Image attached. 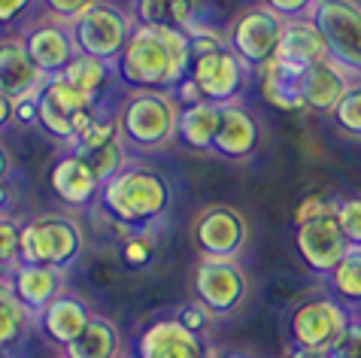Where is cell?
<instances>
[{"label": "cell", "mask_w": 361, "mask_h": 358, "mask_svg": "<svg viewBox=\"0 0 361 358\" xmlns=\"http://www.w3.org/2000/svg\"><path fill=\"white\" fill-rule=\"evenodd\" d=\"M192 39L183 27L137 25L113 67L134 92H173L192 73Z\"/></svg>", "instance_id": "obj_1"}, {"label": "cell", "mask_w": 361, "mask_h": 358, "mask_svg": "<svg viewBox=\"0 0 361 358\" xmlns=\"http://www.w3.org/2000/svg\"><path fill=\"white\" fill-rule=\"evenodd\" d=\"M97 204L122 234H155L173 206V185L155 167L128 164L100 188Z\"/></svg>", "instance_id": "obj_2"}, {"label": "cell", "mask_w": 361, "mask_h": 358, "mask_svg": "<svg viewBox=\"0 0 361 358\" xmlns=\"http://www.w3.org/2000/svg\"><path fill=\"white\" fill-rule=\"evenodd\" d=\"M183 106L170 92H131L118 106V134L134 152H155L176 140Z\"/></svg>", "instance_id": "obj_3"}, {"label": "cell", "mask_w": 361, "mask_h": 358, "mask_svg": "<svg viewBox=\"0 0 361 358\" xmlns=\"http://www.w3.org/2000/svg\"><path fill=\"white\" fill-rule=\"evenodd\" d=\"M85 249V237L70 216H37L22 222V252L18 264H46L70 271Z\"/></svg>", "instance_id": "obj_4"}, {"label": "cell", "mask_w": 361, "mask_h": 358, "mask_svg": "<svg viewBox=\"0 0 361 358\" xmlns=\"http://www.w3.org/2000/svg\"><path fill=\"white\" fill-rule=\"evenodd\" d=\"M67 27L79 55H92V58H100V61L116 64V58L122 55V49L134 34L137 18L131 13H125L122 6L109 4V0H97L92 9H85Z\"/></svg>", "instance_id": "obj_5"}, {"label": "cell", "mask_w": 361, "mask_h": 358, "mask_svg": "<svg viewBox=\"0 0 361 358\" xmlns=\"http://www.w3.org/2000/svg\"><path fill=\"white\" fill-rule=\"evenodd\" d=\"M310 18L328 43V58L361 79V0H316Z\"/></svg>", "instance_id": "obj_6"}, {"label": "cell", "mask_w": 361, "mask_h": 358, "mask_svg": "<svg viewBox=\"0 0 361 358\" xmlns=\"http://www.w3.org/2000/svg\"><path fill=\"white\" fill-rule=\"evenodd\" d=\"M286 18L276 16L270 6H249L243 9L228 31V46L249 70H264L279 52Z\"/></svg>", "instance_id": "obj_7"}, {"label": "cell", "mask_w": 361, "mask_h": 358, "mask_svg": "<svg viewBox=\"0 0 361 358\" xmlns=\"http://www.w3.org/2000/svg\"><path fill=\"white\" fill-rule=\"evenodd\" d=\"M353 325V316L337 297H307L288 313V340L292 346H307V350L331 352L346 328Z\"/></svg>", "instance_id": "obj_8"}, {"label": "cell", "mask_w": 361, "mask_h": 358, "mask_svg": "<svg viewBox=\"0 0 361 358\" xmlns=\"http://www.w3.org/2000/svg\"><path fill=\"white\" fill-rule=\"evenodd\" d=\"M195 297L207 304L216 316H231L240 310V304L249 295L246 271L237 258H207L200 255V264L195 267Z\"/></svg>", "instance_id": "obj_9"}, {"label": "cell", "mask_w": 361, "mask_h": 358, "mask_svg": "<svg viewBox=\"0 0 361 358\" xmlns=\"http://www.w3.org/2000/svg\"><path fill=\"white\" fill-rule=\"evenodd\" d=\"M192 237L197 252L207 258H240L249 240V222L237 206L213 204L197 213Z\"/></svg>", "instance_id": "obj_10"}, {"label": "cell", "mask_w": 361, "mask_h": 358, "mask_svg": "<svg viewBox=\"0 0 361 358\" xmlns=\"http://www.w3.org/2000/svg\"><path fill=\"white\" fill-rule=\"evenodd\" d=\"M200 85V92L209 104L225 106V104H237L240 92L246 88V76L249 67L234 55V49H216V52L197 55L192 58V73H188Z\"/></svg>", "instance_id": "obj_11"}, {"label": "cell", "mask_w": 361, "mask_h": 358, "mask_svg": "<svg viewBox=\"0 0 361 358\" xmlns=\"http://www.w3.org/2000/svg\"><path fill=\"white\" fill-rule=\"evenodd\" d=\"M18 37H22V43L27 49V55H31V61L37 64V70L46 79L61 76L67 70V64L79 55L73 37H70V27L52 16L27 22Z\"/></svg>", "instance_id": "obj_12"}, {"label": "cell", "mask_w": 361, "mask_h": 358, "mask_svg": "<svg viewBox=\"0 0 361 358\" xmlns=\"http://www.w3.org/2000/svg\"><path fill=\"white\" fill-rule=\"evenodd\" d=\"M88 104H97V101L76 92L64 76L46 79L39 85V128L49 137H55L58 143L70 146V140H73V116Z\"/></svg>", "instance_id": "obj_13"}, {"label": "cell", "mask_w": 361, "mask_h": 358, "mask_svg": "<svg viewBox=\"0 0 361 358\" xmlns=\"http://www.w3.org/2000/svg\"><path fill=\"white\" fill-rule=\"evenodd\" d=\"M295 246H298V255L304 258V264L319 276H328L340 264V258L349 252V240H346V234L340 231L334 216L298 225Z\"/></svg>", "instance_id": "obj_14"}, {"label": "cell", "mask_w": 361, "mask_h": 358, "mask_svg": "<svg viewBox=\"0 0 361 358\" xmlns=\"http://www.w3.org/2000/svg\"><path fill=\"white\" fill-rule=\"evenodd\" d=\"M137 358H213L207 350L204 337L188 331V328L170 316V319H158L140 334Z\"/></svg>", "instance_id": "obj_15"}, {"label": "cell", "mask_w": 361, "mask_h": 358, "mask_svg": "<svg viewBox=\"0 0 361 358\" xmlns=\"http://www.w3.org/2000/svg\"><path fill=\"white\" fill-rule=\"evenodd\" d=\"M49 185H52L58 201L67 206H76V210L92 206L100 197V188H104L94 167L79 152H73V149H67L61 158H55L52 171H49Z\"/></svg>", "instance_id": "obj_16"}, {"label": "cell", "mask_w": 361, "mask_h": 358, "mask_svg": "<svg viewBox=\"0 0 361 358\" xmlns=\"http://www.w3.org/2000/svg\"><path fill=\"white\" fill-rule=\"evenodd\" d=\"M262 143V125L252 116V109H246L243 104H225L219 113V131H216V143L213 152L231 161L249 158Z\"/></svg>", "instance_id": "obj_17"}, {"label": "cell", "mask_w": 361, "mask_h": 358, "mask_svg": "<svg viewBox=\"0 0 361 358\" xmlns=\"http://www.w3.org/2000/svg\"><path fill=\"white\" fill-rule=\"evenodd\" d=\"M94 316L97 313H92V307H88L85 297H79L73 292H64L61 297H55V301L39 313L37 328L43 331V337L49 343L67 350V346L85 331Z\"/></svg>", "instance_id": "obj_18"}, {"label": "cell", "mask_w": 361, "mask_h": 358, "mask_svg": "<svg viewBox=\"0 0 361 358\" xmlns=\"http://www.w3.org/2000/svg\"><path fill=\"white\" fill-rule=\"evenodd\" d=\"M9 280H13L18 301L27 307V313H31L34 319H39V313H43L55 297H61L67 292L64 271L46 267V264H13Z\"/></svg>", "instance_id": "obj_19"}, {"label": "cell", "mask_w": 361, "mask_h": 358, "mask_svg": "<svg viewBox=\"0 0 361 358\" xmlns=\"http://www.w3.org/2000/svg\"><path fill=\"white\" fill-rule=\"evenodd\" d=\"M353 82L355 79L349 76L343 67L334 64L331 58H325V61L307 67V70L300 73V94H304L307 109L331 116L337 109V104L343 101V94L349 92Z\"/></svg>", "instance_id": "obj_20"}, {"label": "cell", "mask_w": 361, "mask_h": 358, "mask_svg": "<svg viewBox=\"0 0 361 358\" xmlns=\"http://www.w3.org/2000/svg\"><path fill=\"white\" fill-rule=\"evenodd\" d=\"M276 58L298 67V70H307V67L325 61L328 43H325V37L316 27L313 18H292V22H286Z\"/></svg>", "instance_id": "obj_21"}, {"label": "cell", "mask_w": 361, "mask_h": 358, "mask_svg": "<svg viewBox=\"0 0 361 358\" xmlns=\"http://www.w3.org/2000/svg\"><path fill=\"white\" fill-rule=\"evenodd\" d=\"M0 82L9 97H22L37 92L46 82V76L37 70L31 61L22 37H4L0 39Z\"/></svg>", "instance_id": "obj_22"}, {"label": "cell", "mask_w": 361, "mask_h": 358, "mask_svg": "<svg viewBox=\"0 0 361 358\" xmlns=\"http://www.w3.org/2000/svg\"><path fill=\"white\" fill-rule=\"evenodd\" d=\"M300 73L298 67L279 61L274 58L264 70H258L262 76V94L270 106L276 109H286V113H298V109H307L304 104V94H300Z\"/></svg>", "instance_id": "obj_23"}, {"label": "cell", "mask_w": 361, "mask_h": 358, "mask_svg": "<svg viewBox=\"0 0 361 358\" xmlns=\"http://www.w3.org/2000/svg\"><path fill=\"white\" fill-rule=\"evenodd\" d=\"M122 355L118 325L106 316H94L88 328L64 350V358H116Z\"/></svg>", "instance_id": "obj_24"}, {"label": "cell", "mask_w": 361, "mask_h": 358, "mask_svg": "<svg viewBox=\"0 0 361 358\" xmlns=\"http://www.w3.org/2000/svg\"><path fill=\"white\" fill-rule=\"evenodd\" d=\"M219 113H222V106H216L209 101L183 106L176 140L188 149H195V152H209L216 143V131H219Z\"/></svg>", "instance_id": "obj_25"}, {"label": "cell", "mask_w": 361, "mask_h": 358, "mask_svg": "<svg viewBox=\"0 0 361 358\" xmlns=\"http://www.w3.org/2000/svg\"><path fill=\"white\" fill-rule=\"evenodd\" d=\"M137 25H173L188 34L197 22L195 0H134Z\"/></svg>", "instance_id": "obj_26"}, {"label": "cell", "mask_w": 361, "mask_h": 358, "mask_svg": "<svg viewBox=\"0 0 361 358\" xmlns=\"http://www.w3.org/2000/svg\"><path fill=\"white\" fill-rule=\"evenodd\" d=\"M31 322H37V319L27 313V307L18 301L13 280L0 276V350L22 340L25 331L31 328Z\"/></svg>", "instance_id": "obj_27"}, {"label": "cell", "mask_w": 361, "mask_h": 358, "mask_svg": "<svg viewBox=\"0 0 361 358\" xmlns=\"http://www.w3.org/2000/svg\"><path fill=\"white\" fill-rule=\"evenodd\" d=\"M116 67L109 61H100V58H92V55H76L73 61L67 64V70L61 73L70 85L76 88V92H82L88 97H94L104 92V85L109 82V76H113Z\"/></svg>", "instance_id": "obj_28"}, {"label": "cell", "mask_w": 361, "mask_h": 358, "mask_svg": "<svg viewBox=\"0 0 361 358\" xmlns=\"http://www.w3.org/2000/svg\"><path fill=\"white\" fill-rule=\"evenodd\" d=\"M328 285L337 301L361 304V246H349L340 264L328 273Z\"/></svg>", "instance_id": "obj_29"}, {"label": "cell", "mask_w": 361, "mask_h": 358, "mask_svg": "<svg viewBox=\"0 0 361 358\" xmlns=\"http://www.w3.org/2000/svg\"><path fill=\"white\" fill-rule=\"evenodd\" d=\"M82 158L94 167L97 179L106 185L109 179L118 176L128 164H131V149H128V146H125V140L118 137V140L106 143V146H100V149H94V152H88V155H82Z\"/></svg>", "instance_id": "obj_30"}, {"label": "cell", "mask_w": 361, "mask_h": 358, "mask_svg": "<svg viewBox=\"0 0 361 358\" xmlns=\"http://www.w3.org/2000/svg\"><path fill=\"white\" fill-rule=\"evenodd\" d=\"M118 137H122V134H118V118L109 116V113H100L92 122V128H88V131L79 137V140L70 149L79 152V155H88V152H94V149H100V146L118 140Z\"/></svg>", "instance_id": "obj_31"}, {"label": "cell", "mask_w": 361, "mask_h": 358, "mask_svg": "<svg viewBox=\"0 0 361 358\" xmlns=\"http://www.w3.org/2000/svg\"><path fill=\"white\" fill-rule=\"evenodd\" d=\"M118 255H122V261L131 267V271H143V267H149L155 258V234H146V231L122 234Z\"/></svg>", "instance_id": "obj_32"}, {"label": "cell", "mask_w": 361, "mask_h": 358, "mask_svg": "<svg viewBox=\"0 0 361 358\" xmlns=\"http://www.w3.org/2000/svg\"><path fill=\"white\" fill-rule=\"evenodd\" d=\"M331 118H334V125L340 131L361 137V79H355L349 85V92L343 94V101L337 104L334 113H331Z\"/></svg>", "instance_id": "obj_33"}, {"label": "cell", "mask_w": 361, "mask_h": 358, "mask_svg": "<svg viewBox=\"0 0 361 358\" xmlns=\"http://www.w3.org/2000/svg\"><path fill=\"white\" fill-rule=\"evenodd\" d=\"M18 252H22V222L13 216H0V264H18Z\"/></svg>", "instance_id": "obj_34"}, {"label": "cell", "mask_w": 361, "mask_h": 358, "mask_svg": "<svg viewBox=\"0 0 361 358\" xmlns=\"http://www.w3.org/2000/svg\"><path fill=\"white\" fill-rule=\"evenodd\" d=\"M337 225L340 231L346 234L349 246H361V197H346V201H337Z\"/></svg>", "instance_id": "obj_35"}, {"label": "cell", "mask_w": 361, "mask_h": 358, "mask_svg": "<svg viewBox=\"0 0 361 358\" xmlns=\"http://www.w3.org/2000/svg\"><path fill=\"white\" fill-rule=\"evenodd\" d=\"M176 319L183 322V325L188 328V331H195V334H200V337H204V334L209 331V328H213L216 313L209 310L207 304H200L197 297H195V301H188V304H183V307H179Z\"/></svg>", "instance_id": "obj_36"}, {"label": "cell", "mask_w": 361, "mask_h": 358, "mask_svg": "<svg viewBox=\"0 0 361 358\" xmlns=\"http://www.w3.org/2000/svg\"><path fill=\"white\" fill-rule=\"evenodd\" d=\"M334 213H337V201H328L325 195H307L295 210V225L316 222V218H325V216H334Z\"/></svg>", "instance_id": "obj_37"}, {"label": "cell", "mask_w": 361, "mask_h": 358, "mask_svg": "<svg viewBox=\"0 0 361 358\" xmlns=\"http://www.w3.org/2000/svg\"><path fill=\"white\" fill-rule=\"evenodd\" d=\"M43 4V9L52 18H58V22H64V25H70L73 18H79L85 13V9H92L97 0H39Z\"/></svg>", "instance_id": "obj_38"}, {"label": "cell", "mask_w": 361, "mask_h": 358, "mask_svg": "<svg viewBox=\"0 0 361 358\" xmlns=\"http://www.w3.org/2000/svg\"><path fill=\"white\" fill-rule=\"evenodd\" d=\"M328 358H361V319H353L346 334L331 346Z\"/></svg>", "instance_id": "obj_39"}, {"label": "cell", "mask_w": 361, "mask_h": 358, "mask_svg": "<svg viewBox=\"0 0 361 358\" xmlns=\"http://www.w3.org/2000/svg\"><path fill=\"white\" fill-rule=\"evenodd\" d=\"M16 125H22V128L39 125V88L31 94L16 97Z\"/></svg>", "instance_id": "obj_40"}, {"label": "cell", "mask_w": 361, "mask_h": 358, "mask_svg": "<svg viewBox=\"0 0 361 358\" xmlns=\"http://www.w3.org/2000/svg\"><path fill=\"white\" fill-rule=\"evenodd\" d=\"M264 6H270L276 16H283L286 22H292V18H310L316 0H264Z\"/></svg>", "instance_id": "obj_41"}, {"label": "cell", "mask_w": 361, "mask_h": 358, "mask_svg": "<svg viewBox=\"0 0 361 358\" xmlns=\"http://www.w3.org/2000/svg\"><path fill=\"white\" fill-rule=\"evenodd\" d=\"M37 0H0V27H9L31 13Z\"/></svg>", "instance_id": "obj_42"}, {"label": "cell", "mask_w": 361, "mask_h": 358, "mask_svg": "<svg viewBox=\"0 0 361 358\" xmlns=\"http://www.w3.org/2000/svg\"><path fill=\"white\" fill-rule=\"evenodd\" d=\"M170 94L176 97V104H179V106H195V104H204V101H207L204 92H200V85L195 82L192 76H185L183 82H179V85H176Z\"/></svg>", "instance_id": "obj_43"}, {"label": "cell", "mask_w": 361, "mask_h": 358, "mask_svg": "<svg viewBox=\"0 0 361 358\" xmlns=\"http://www.w3.org/2000/svg\"><path fill=\"white\" fill-rule=\"evenodd\" d=\"M9 125H16V97L0 94V134H4Z\"/></svg>", "instance_id": "obj_44"}, {"label": "cell", "mask_w": 361, "mask_h": 358, "mask_svg": "<svg viewBox=\"0 0 361 358\" xmlns=\"http://www.w3.org/2000/svg\"><path fill=\"white\" fill-rule=\"evenodd\" d=\"M9 173H13V158H9L6 146L0 143V185H6V183H9Z\"/></svg>", "instance_id": "obj_45"}, {"label": "cell", "mask_w": 361, "mask_h": 358, "mask_svg": "<svg viewBox=\"0 0 361 358\" xmlns=\"http://www.w3.org/2000/svg\"><path fill=\"white\" fill-rule=\"evenodd\" d=\"M286 358H328V352H322V350H307V346H292Z\"/></svg>", "instance_id": "obj_46"}, {"label": "cell", "mask_w": 361, "mask_h": 358, "mask_svg": "<svg viewBox=\"0 0 361 358\" xmlns=\"http://www.w3.org/2000/svg\"><path fill=\"white\" fill-rule=\"evenodd\" d=\"M9 204H13V195H9L6 185H0V216L9 213Z\"/></svg>", "instance_id": "obj_47"}, {"label": "cell", "mask_w": 361, "mask_h": 358, "mask_svg": "<svg viewBox=\"0 0 361 358\" xmlns=\"http://www.w3.org/2000/svg\"><path fill=\"white\" fill-rule=\"evenodd\" d=\"M213 358H258V355L246 352V350H225V352H219V355H213Z\"/></svg>", "instance_id": "obj_48"}, {"label": "cell", "mask_w": 361, "mask_h": 358, "mask_svg": "<svg viewBox=\"0 0 361 358\" xmlns=\"http://www.w3.org/2000/svg\"><path fill=\"white\" fill-rule=\"evenodd\" d=\"M0 358H9V355H6V350H0Z\"/></svg>", "instance_id": "obj_49"}, {"label": "cell", "mask_w": 361, "mask_h": 358, "mask_svg": "<svg viewBox=\"0 0 361 358\" xmlns=\"http://www.w3.org/2000/svg\"><path fill=\"white\" fill-rule=\"evenodd\" d=\"M0 94H6V92H4V82H0Z\"/></svg>", "instance_id": "obj_50"}, {"label": "cell", "mask_w": 361, "mask_h": 358, "mask_svg": "<svg viewBox=\"0 0 361 358\" xmlns=\"http://www.w3.org/2000/svg\"><path fill=\"white\" fill-rule=\"evenodd\" d=\"M116 358H128V355H116Z\"/></svg>", "instance_id": "obj_51"}, {"label": "cell", "mask_w": 361, "mask_h": 358, "mask_svg": "<svg viewBox=\"0 0 361 358\" xmlns=\"http://www.w3.org/2000/svg\"><path fill=\"white\" fill-rule=\"evenodd\" d=\"M61 358H64V355H61Z\"/></svg>", "instance_id": "obj_52"}]
</instances>
